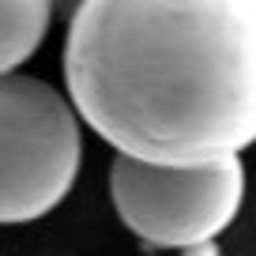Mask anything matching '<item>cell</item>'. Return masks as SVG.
<instances>
[{
  "label": "cell",
  "instance_id": "4",
  "mask_svg": "<svg viewBox=\"0 0 256 256\" xmlns=\"http://www.w3.org/2000/svg\"><path fill=\"white\" fill-rule=\"evenodd\" d=\"M49 16L53 8L46 0H0V80L26 64L46 42Z\"/></svg>",
  "mask_w": 256,
  "mask_h": 256
},
{
  "label": "cell",
  "instance_id": "3",
  "mask_svg": "<svg viewBox=\"0 0 256 256\" xmlns=\"http://www.w3.org/2000/svg\"><path fill=\"white\" fill-rule=\"evenodd\" d=\"M110 192L128 230L158 248H196L215 241L238 218L245 200L241 158L211 166H147L120 158L113 162Z\"/></svg>",
  "mask_w": 256,
  "mask_h": 256
},
{
  "label": "cell",
  "instance_id": "1",
  "mask_svg": "<svg viewBox=\"0 0 256 256\" xmlns=\"http://www.w3.org/2000/svg\"><path fill=\"white\" fill-rule=\"evenodd\" d=\"M72 106L120 158L211 166L256 140V0H83Z\"/></svg>",
  "mask_w": 256,
  "mask_h": 256
},
{
  "label": "cell",
  "instance_id": "2",
  "mask_svg": "<svg viewBox=\"0 0 256 256\" xmlns=\"http://www.w3.org/2000/svg\"><path fill=\"white\" fill-rule=\"evenodd\" d=\"M83 162L80 117L49 83L0 80V226L34 222L72 192Z\"/></svg>",
  "mask_w": 256,
  "mask_h": 256
}]
</instances>
